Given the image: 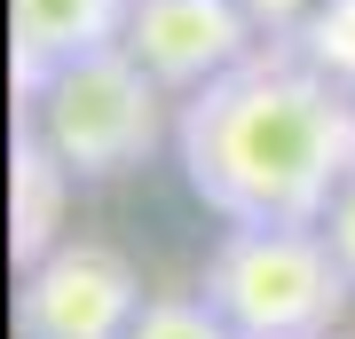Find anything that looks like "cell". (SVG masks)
Masks as SVG:
<instances>
[{"mask_svg":"<svg viewBox=\"0 0 355 339\" xmlns=\"http://www.w3.org/2000/svg\"><path fill=\"white\" fill-rule=\"evenodd\" d=\"M174 158L190 198L237 229H324L355 174V87L292 40H261L221 79L174 95Z\"/></svg>","mask_w":355,"mask_h":339,"instance_id":"1","label":"cell"},{"mask_svg":"<svg viewBox=\"0 0 355 339\" xmlns=\"http://www.w3.org/2000/svg\"><path fill=\"white\" fill-rule=\"evenodd\" d=\"M205 300L237 339H324L355 300L324 229H221L205 252Z\"/></svg>","mask_w":355,"mask_h":339,"instance_id":"2","label":"cell"},{"mask_svg":"<svg viewBox=\"0 0 355 339\" xmlns=\"http://www.w3.org/2000/svg\"><path fill=\"white\" fill-rule=\"evenodd\" d=\"M16 111L48 134V150L64 158L79 182L135 174V166L174 134V126H166V87L142 71V55L127 48V40L64 63L32 103H16Z\"/></svg>","mask_w":355,"mask_h":339,"instance_id":"3","label":"cell"},{"mask_svg":"<svg viewBox=\"0 0 355 339\" xmlns=\"http://www.w3.org/2000/svg\"><path fill=\"white\" fill-rule=\"evenodd\" d=\"M142 315V277L119 245L64 237L16 268V339H127Z\"/></svg>","mask_w":355,"mask_h":339,"instance_id":"4","label":"cell"},{"mask_svg":"<svg viewBox=\"0 0 355 339\" xmlns=\"http://www.w3.org/2000/svg\"><path fill=\"white\" fill-rule=\"evenodd\" d=\"M127 48L142 55V71H150L166 95H190V87H205L229 63L253 55L261 24H253L245 0H135Z\"/></svg>","mask_w":355,"mask_h":339,"instance_id":"5","label":"cell"},{"mask_svg":"<svg viewBox=\"0 0 355 339\" xmlns=\"http://www.w3.org/2000/svg\"><path fill=\"white\" fill-rule=\"evenodd\" d=\"M127 16H135V0H8V87H16V103H32L64 63L119 48Z\"/></svg>","mask_w":355,"mask_h":339,"instance_id":"6","label":"cell"},{"mask_svg":"<svg viewBox=\"0 0 355 339\" xmlns=\"http://www.w3.org/2000/svg\"><path fill=\"white\" fill-rule=\"evenodd\" d=\"M71 166L48 150V134L16 111V142H8V261L32 268L40 252L64 245V214H71Z\"/></svg>","mask_w":355,"mask_h":339,"instance_id":"7","label":"cell"},{"mask_svg":"<svg viewBox=\"0 0 355 339\" xmlns=\"http://www.w3.org/2000/svg\"><path fill=\"white\" fill-rule=\"evenodd\" d=\"M127 339H237V331L214 315L205 292H150L142 315L127 324Z\"/></svg>","mask_w":355,"mask_h":339,"instance_id":"8","label":"cell"},{"mask_svg":"<svg viewBox=\"0 0 355 339\" xmlns=\"http://www.w3.org/2000/svg\"><path fill=\"white\" fill-rule=\"evenodd\" d=\"M292 48L316 63V71H331L340 87H355V0H324V8L292 32Z\"/></svg>","mask_w":355,"mask_h":339,"instance_id":"9","label":"cell"},{"mask_svg":"<svg viewBox=\"0 0 355 339\" xmlns=\"http://www.w3.org/2000/svg\"><path fill=\"white\" fill-rule=\"evenodd\" d=\"M324 237H331V252H340V268H347V284H355V174L340 182V198H331Z\"/></svg>","mask_w":355,"mask_h":339,"instance_id":"10","label":"cell"},{"mask_svg":"<svg viewBox=\"0 0 355 339\" xmlns=\"http://www.w3.org/2000/svg\"><path fill=\"white\" fill-rule=\"evenodd\" d=\"M245 8H253V24H261V40H292L308 24V16L324 8V0H245Z\"/></svg>","mask_w":355,"mask_h":339,"instance_id":"11","label":"cell"},{"mask_svg":"<svg viewBox=\"0 0 355 339\" xmlns=\"http://www.w3.org/2000/svg\"><path fill=\"white\" fill-rule=\"evenodd\" d=\"M324 339H340V331H324Z\"/></svg>","mask_w":355,"mask_h":339,"instance_id":"12","label":"cell"}]
</instances>
